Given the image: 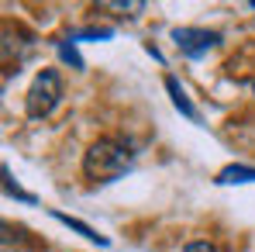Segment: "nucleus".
<instances>
[{
    "instance_id": "f257e3e1",
    "label": "nucleus",
    "mask_w": 255,
    "mask_h": 252,
    "mask_svg": "<svg viewBox=\"0 0 255 252\" xmlns=\"http://www.w3.org/2000/svg\"><path fill=\"white\" fill-rule=\"evenodd\" d=\"M134 166V152L121 138H97L83 156V173L93 183H111Z\"/></svg>"
},
{
    "instance_id": "f03ea898",
    "label": "nucleus",
    "mask_w": 255,
    "mask_h": 252,
    "mask_svg": "<svg viewBox=\"0 0 255 252\" xmlns=\"http://www.w3.org/2000/svg\"><path fill=\"white\" fill-rule=\"evenodd\" d=\"M59 100H62V76H59L55 69H42V73L35 76L31 90H28V100H24L28 118H31V121L48 118V114L59 107Z\"/></svg>"
},
{
    "instance_id": "7ed1b4c3",
    "label": "nucleus",
    "mask_w": 255,
    "mask_h": 252,
    "mask_svg": "<svg viewBox=\"0 0 255 252\" xmlns=\"http://www.w3.org/2000/svg\"><path fill=\"white\" fill-rule=\"evenodd\" d=\"M172 42L186 59H200L211 48L221 45V31H207V28H172Z\"/></svg>"
},
{
    "instance_id": "20e7f679",
    "label": "nucleus",
    "mask_w": 255,
    "mask_h": 252,
    "mask_svg": "<svg viewBox=\"0 0 255 252\" xmlns=\"http://www.w3.org/2000/svg\"><path fill=\"white\" fill-rule=\"evenodd\" d=\"M166 90H169V97H172V107L183 114V118H190V121H200V114H197V107L190 104V97H186V90L179 86V80L176 76H166Z\"/></svg>"
},
{
    "instance_id": "39448f33",
    "label": "nucleus",
    "mask_w": 255,
    "mask_h": 252,
    "mask_svg": "<svg viewBox=\"0 0 255 252\" xmlns=\"http://www.w3.org/2000/svg\"><path fill=\"white\" fill-rule=\"evenodd\" d=\"M52 218H55V221H62L66 228L80 232L83 239H90V242H97V246H107V239H104V235H97V228H90V225H83L80 218H69V214H62V211H52Z\"/></svg>"
},
{
    "instance_id": "423d86ee",
    "label": "nucleus",
    "mask_w": 255,
    "mask_h": 252,
    "mask_svg": "<svg viewBox=\"0 0 255 252\" xmlns=\"http://www.w3.org/2000/svg\"><path fill=\"white\" fill-rule=\"evenodd\" d=\"M217 183L221 187H231V183H255V169L252 166H228L217 173Z\"/></svg>"
},
{
    "instance_id": "0eeeda50",
    "label": "nucleus",
    "mask_w": 255,
    "mask_h": 252,
    "mask_svg": "<svg viewBox=\"0 0 255 252\" xmlns=\"http://www.w3.org/2000/svg\"><path fill=\"white\" fill-rule=\"evenodd\" d=\"M3 190H7L10 197L24 201V204H35V197H31V194H24V190H21V187L14 183V176H10V169H7V166H3Z\"/></svg>"
},
{
    "instance_id": "6e6552de",
    "label": "nucleus",
    "mask_w": 255,
    "mask_h": 252,
    "mask_svg": "<svg viewBox=\"0 0 255 252\" xmlns=\"http://www.w3.org/2000/svg\"><path fill=\"white\" fill-rule=\"evenodd\" d=\"M59 55H62V62H69L73 69H83V59H80V52L73 48L69 38H62V42H59Z\"/></svg>"
},
{
    "instance_id": "1a4fd4ad",
    "label": "nucleus",
    "mask_w": 255,
    "mask_h": 252,
    "mask_svg": "<svg viewBox=\"0 0 255 252\" xmlns=\"http://www.w3.org/2000/svg\"><path fill=\"white\" fill-rule=\"evenodd\" d=\"M183 252H224L221 246H214V242H186V249Z\"/></svg>"
},
{
    "instance_id": "9d476101",
    "label": "nucleus",
    "mask_w": 255,
    "mask_h": 252,
    "mask_svg": "<svg viewBox=\"0 0 255 252\" xmlns=\"http://www.w3.org/2000/svg\"><path fill=\"white\" fill-rule=\"evenodd\" d=\"M252 90H255V80H252Z\"/></svg>"
}]
</instances>
